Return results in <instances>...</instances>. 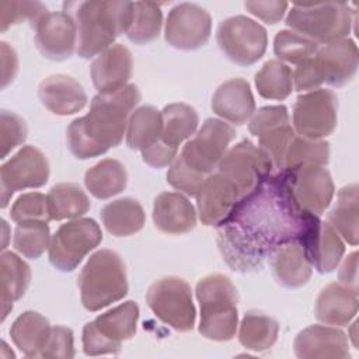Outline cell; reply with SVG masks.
<instances>
[{
	"instance_id": "6da1fadb",
	"label": "cell",
	"mask_w": 359,
	"mask_h": 359,
	"mask_svg": "<svg viewBox=\"0 0 359 359\" xmlns=\"http://www.w3.org/2000/svg\"><path fill=\"white\" fill-rule=\"evenodd\" d=\"M304 216L282 175L273 172L241 198L217 226L219 251L231 269L257 271L278 245L300 238Z\"/></svg>"
},
{
	"instance_id": "7a4b0ae2",
	"label": "cell",
	"mask_w": 359,
	"mask_h": 359,
	"mask_svg": "<svg viewBox=\"0 0 359 359\" xmlns=\"http://www.w3.org/2000/svg\"><path fill=\"white\" fill-rule=\"evenodd\" d=\"M140 101V91L128 84L112 94H97L90 112L74 119L67 128V146L80 160L101 156L121 144L126 135L128 121Z\"/></svg>"
},
{
	"instance_id": "3957f363",
	"label": "cell",
	"mask_w": 359,
	"mask_h": 359,
	"mask_svg": "<svg viewBox=\"0 0 359 359\" xmlns=\"http://www.w3.org/2000/svg\"><path fill=\"white\" fill-rule=\"evenodd\" d=\"M66 11L76 24V52L83 59L98 56L126 34L132 17L133 1H65Z\"/></svg>"
},
{
	"instance_id": "277c9868",
	"label": "cell",
	"mask_w": 359,
	"mask_h": 359,
	"mask_svg": "<svg viewBox=\"0 0 359 359\" xmlns=\"http://www.w3.org/2000/svg\"><path fill=\"white\" fill-rule=\"evenodd\" d=\"M195 294L201 307L198 330L202 337L217 342L233 339L238 325V294L231 280L222 273L208 275L196 283Z\"/></svg>"
},
{
	"instance_id": "5b68a950",
	"label": "cell",
	"mask_w": 359,
	"mask_h": 359,
	"mask_svg": "<svg viewBox=\"0 0 359 359\" xmlns=\"http://www.w3.org/2000/svg\"><path fill=\"white\" fill-rule=\"evenodd\" d=\"M81 304L88 311H98L122 300L128 294L126 268L112 250L95 251L77 276Z\"/></svg>"
},
{
	"instance_id": "8992f818",
	"label": "cell",
	"mask_w": 359,
	"mask_h": 359,
	"mask_svg": "<svg viewBox=\"0 0 359 359\" xmlns=\"http://www.w3.org/2000/svg\"><path fill=\"white\" fill-rule=\"evenodd\" d=\"M352 13L351 7L341 1L294 3L286 15L285 24L317 45H325L348 36L353 24Z\"/></svg>"
},
{
	"instance_id": "52a82bcc",
	"label": "cell",
	"mask_w": 359,
	"mask_h": 359,
	"mask_svg": "<svg viewBox=\"0 0 359 359\" xmlns=\"http://www.w3.org/2000/svg\"><path fill=\"white\" fill-rule=\"evenodd\" d=\"M139 306L133 300L123 302L116 307L100 314L83 328V351L87 356L116 355L122 341L136 334Z\"/></svg>"
},
{
	"instance_id": "ba28073f",
	"label": "cell",
	"mask_w": 359,
	"mask_h": 359,
	"mask_svg": "<svg viewBox=\"0 0 359 359\" xmlns=\"http://www.w3.org/2000/svg\"><path fill=\"white\" fill-rule=\"evenodd\" d=\"M150 310L175 331L188 332L195 325L196 310L191 286L178 276H164L153 282L146 293Z\"/></svg>"
},
{
	"instance_id": "9c48e42d",
	"label": "cell",
	"mask_w": 359,
	"mask_h": 359,
	"mask_svg": "<svg viewBox=\"0 0 359 359\" xmlns=\"http://www.w3.org/2000/svg\"><path fill=\"white\" fill-rule=\"evenodd\" d=\"M101 241L102 231L94 219H73L62 224L50 237L49 261L56 269L72 272Z\"/></svg>"
},
{
	"instance_id": "30bf717a",
	"label": "cell",
	"mask_w": 359,
	"mask_h": 359,
	"mask_svg": "<svg viewBox=\"0 0 359 359\" xmlns=\"http://www.w3.org/2000/svg\"><path fill=\"white\" fill-rule=\"evenodd\" d=\"M279 174L290 198L302 212L321 216L332 202L335 187L324 165L300 164Z\"/></svg>"
},
{
	"instance_id": "8fae6325",
	"label": "cell",
	"mask_w": 359,
	"mask_h": 359,
	"mask_svg": "<svg viewBox=\"0 0 359 359\" xmlns=\"http://www.w3.org/2000/svg\"><path fill=\"white\" fill-rule=\"evenodd\" d=\"M216 42L227 59L240 66H250L264 56L268 34L257 21L245 15H234L219 24Z\"/></svg>"
},
{
	"instance_id": "7c38bea8",
	"label": "cell",
	"mask_w": 359,
	"mask_h": 359,
	"mask_svg": "<svg viewBox=\"0 0 359 359\" xmlns=\"http://www.w3.org/2000/svg\"><path fill=\"white\" fill-rule=\"evenodd\" d=\"M234 137L236 130L231 125L222 119L208 118L196 135L185 143L178 157L185 165L208 177L217 168Z\"/></svg>"
},
{
	"instance_id": "4fadbf2b",
	"label": "cell",
	"mask_w": 359,
	"mask_h": 359,
	"mask_svg": "<svg viewBox=\"0 0 359 359\" xmlns=\"http://www.w3.org/2000/svg\"><path fill=\"white\" fill-rule=\"evenodd\" d=\"M217 171L231 181L240 198H244L273 174V165L258 144L244 139L226 151L217 165Z\"/></svg>"
},
{
	"instance_id": "5bb4252c",
	"label": "cell",
	"mask_w": 359,
	"mask_h": 359,
	"mask_svg": "<svg viewBox=\"0 0 359 359\" xmlns=\"http://www.w3.org/2000/svg\"><path fill=\"white\" fill-rule=\"evenodd\" d=\"M338 121V98L331 90L317 88L297 97L293 107V129L299 136L323 140Z\"/></svg>"
},
{
	"instance_id": "9a60e30c",
	"label": "cell",
	"mask_w": 359,
	"mask_h": 359,
	"mask_svg": "<svg viewBox=\"0 0 359 359\" xmlns=\"http://www.w3.org/2000/svg\"><path fill=\"white\" fill-rule=\"evenodd\" d=\"M49 161L35 146H24L0 168L1 209L15 191L43 187L49 180Z\"/></svg>"
},
{
	"instance_id": "2e32d148",
	"label": "cell",
	"mask_w": 359,
	"mask_h": 359,
	"mask_svg": "<svg viewBox=\"0 0 359 359\" xmlns=\"http://www.w3.org/2000/svg\"><path fill=\"white\" fill-rule=\"evenodd\" d=\"M210 32V14L198 4L180 3L167 15L164 38L172 48L195 50L209 41Z\"/></svg>"
},
{
	"instance_id": "e0dca14e",
	"label": "cell",
	"mask_w": 359,
	"mask_h": 359,
	"mask_svg": "<svg viewBox=\"0 0 359 359\" xmlns=\"http://www.w3.org/2000/svg\"><path fill=\"white\" fill-rule=\"evenodd\" d=\"M307 259L320 273H330L339 265L345 244L339 234L328 222H323L320 216L307 213L304 216V229L299 238Z\"/></svg>"
},
{
	"instance_id": "ac0fdd59",
	"label": "cell",
	"mask_w": 359,
	"mask_h": 359,
	"mask_svg": "<svg viewBox=\"0 0 359 359\" xmlns=\"http://www.w3.org/2000/svg\"><path fill=\"white\" fill-rule=\"evenodd\" d=\"M309 63L318 86L325 83L332 87H342L356 74L358 46L349 38L325 43L318 46Z\"/></svg>"
},
{
	"instance_id": "d6986e66",
	"label": "cell",
	"mask_w": 359,
	"mask_h": 359,
	"mask_svg": "<svg viewBox=\"0 0 359 359\" xmlns=\"http://www.w3.org/2000/svg\"><path fill=\"white\" fill-rule=\"evenodd\" d=\"M34 28L36 48L46 59L66 60L76 50V24L66 11H48Z\"/></svg>"
},
{
	"instance_id": "ffe728a7",
	"label": "cell",
	"mask_w": 359,
	"mask_h": 359,
	"mask_svg": "<svg viewBox=\"0 0 359 359\" xmlns=\"http://www.w3.org/2000/svg\"><path fill=\"white\" fill-rule=\"evenodd\" d=\"M196 206L205 226H219L241 199L237 188L219 171L206 177L196 194Z\"/></svg>"
},
{
	"instance_id": "44dd1931",
	"label": "cell",
	"mask_w": 359,
	"mask_h": 359,
	"mask_svg": "<svg viewBox=\"0 0 359 359\" xmlns=\"http://www.w3.org/2000/svg\"><path fill=\"white\" fill-rule=\"evenodd\" d=\"M294 355L300 359H346L349 341L344 331L328 325H310L294 338Z\"/></svg>"
},
{
	"instance_id": "7402d4cb",
	"label": "cell",
	"mask_w": 359,
	"mask_h": 359,
	"mask_svg": "<svg viewBox=\"0 0 359 359\" xmlns=\"http://www.w3.org/2000/svg\"><path fill=\"white\" fill-rule=\"evenodd\" d=\"M132 69L130 50L122 43H114L94 59L90 73L98 94H112L128 86Z\"/></svg>"
},
{
	"instance_id": "603a6c76",
	"label": "cell",
	"mask_w": 359,
	"mask_h": 359,
	"mask_svg": "<svg viewBox=\"0 0 359 359\" xmlns=\"http://www.w3.org/2000/svg\"><path fill=\"white\" fill-rule=\"evenodd\" d=\"M38 97L46 109L60 116L73 115L87 104L83 86L67 74H52L43 79L38 86Z\"/></svg>"
},
{
	"instance_id": "cb8c5ba5",
	"label": "cell",
	"mask_w": 359,
	"mask_h": 359,
	"mask_svg": "<svg viewBox=\"0 0 359 359\" xmlns=\"http://www.w3.org/2000/svg\"><path fill=\"white\" fill-rule=\"evenodd\" d=\"M212 111L236 125L245 123L255 112V101L251 87L241 77L222 83L212 97Z\"/></svg>"
},
{
	"instance_id": "d4e9b609",
	"label": "cell",
	"mask_w": 359,
	"mask_h": 359,
	"mask_svg": "<svg viewBox=\"0 0 359 359\" xmlns=\"http://www.w3.org/2000/svg\"><path fill=\"white\" fill-rule=\"evenodd\" d=\"M154 226L165 234H184L195 229L196 210L180 192H161L153 203Z\"/></svg>"
},
{
	"instance_id": "484cf974",
	"label": "cell",
	"mask_w": 359,
	"mask_h": 359,
	"mask_svg": "<svg viewBox=\"0 0 359 359\" xmlns=\"http://www.w3.org/2000/svg\"><path fill=\"white\" fill-rule=\"evenodd\" d=\"M268 258L273 276L282 286L294 289L309 282L313 266L299 240L278 245Z\"/></svg>"
},
{
	"instance_id": "4316f807",
	"label": "cell",
	"mask_w": 359,
	"mask_h": 359,
	"mask_svg": "<svg viewBox=\"0 0 359 359\" xmlns=\"http://www.w3.org/2000/svg\"><path fill=\"white\" fill-rule=\"evenodd\" d=\"M358 292L341 283H328L316 300V317L327 325H348L358 313Z\"/></svg>"
},
{
	"instance_id": "83f0119b",
	"label": "cell",
	"mask_w": 359,
	"mask_h": 359,
	"mask_svg": "<svg viewBox=\"0 0 359 359\" xmlns=\"http://www.w3.org/2000/svg\"><path fill=\"white\" fill-rule=\"evenodd\" d=\"M31 282V268L14 252H3L0 257V303L1 321L13 310V303L24 296Z\"/></svg>"
},
{
	"instance_id": "f1b7e54d",
	"label": "cell",
	"mask_w": 359,
	"mask_h": 359,
	"mask_svg": "<svg viewBox=\"0 0 359 359\" xmlns=\"http://www.w3.org/2000/svg\"><path fill=\"white\" fill-rule=\"evenodd\" d=\"M52 327L42 314L28 310L20 314L10 328L14 345L28 358H39L50 335Z\"/></svg>"
},
{
	"instance_id": "f546056e",
	"label": "cell",
	"mask_w": 359,
	"mask_h": 359,
	"mask_svg": "<svg viewBox=\"0 0 359 359\" xmlns=\"http://www.w3.org/2000/svg\"><path fill=\"white\" fill-rule=\"evenodd\" d=\"M101 220L108 233L115 237H128L140 231L146 222L142 205L133 198H121L101 209Z\"/></svg>"
},
{
	"instance_id": "4dcf8cb0",
	"label": "cell",
	"mask_w": 359,
	"mask_h": 359,
	"mask_svg": "<svg viewBox=\"0 0 359 359\" xmlns=\"http://www.w3.org/2000/svg\"><path fill=\"white\" fill-rule=\"evenodd\" d=\"M358 184H349L339 189L337 202L327 216L332 229L351 245L359 241V196Z\"/></svg>"
},
{
	"instance_id": "1f68e13d",
	"label": "cell",
	"mask_w": 359,
	"mask_h": 359,
	"mask_svg": "<svg viewBox=\"0 0 359 359\" xmlns=\"http://www.w3.org/2000/svg\"><path fill=\"white\" fill-rule=\"evenodd\" d=\"M84 184L93 196L108 199L126 188L128 172L121 161L104 158L86 171Z\"/></svg>"
},
{
	"instance_id": "d6a6232c",
	"label": "cell",
	"mask_w": 359,
	"mask_h": 359,
	"mask_svg": "<svg viewBox=\"0 0 359 359\" xmlns=\"http://www.w3.org/2000/svg\"><path fill=\"white\" fill-rule=\"evenodd\" d=\"M163 116L161 111L151 105L135 109L128 121L126 144L132 150L143 151L161 137Z\"/></svg>"
},
{
	"instance_id": "836d02e7",
	"label": "cell",
	"mask_w": 359,
	"mask_h": 359,
	"mask_svg": "<svg viewBox=\"0 0 359 359\" xmlns=\"http://www.w3.org/2000/svg\"><path fill=\"white\" fill-rule=\"evenodd\" d=\"M278 334L279 324L275 318L258 310H250L240 323L238 341L245 349L262 352L276 342Z\"/></svg>"
},
{
	"instance_id": "e575fe53",
	"label": "cell",
	"mask_w": 359,
	"mask_h": 359,
	"mask_svg": "<svg viewBox=\"0 0 359 359\" xmlns=\"http://www.w3.org/2000/svg\"><path fill=\"white\" fill-rule=\"evenodd\" d=\"M50 220L79 219L88 212L91 203L87 194L72 182L56 184L46 195Z\"/></svg>"
},
{
	"instance_id": "d590c367",
	"label": "cell",
	"mask_w": 359,
	"mask_h": 359,
	"mask_svg": "<svg viewBox=\"0 0 359 359\" xmlns=\"http://www.w3.org/2000/svg\"><path fill=\"white\" fill-rule=\"evenodd\" d=\"M163 116V130L161 140L171 147L178 149V146L189 139L199 123V116L196 111L184 102H174L165 105L161 111Z\"/></svg>"
},
{
	"instance_id": "8d00e7d4",
	"label": "cell",
	"mask_w": 359,
	"mask_h": 359,
	"mask_svg": "<svg viewBox=\"0 0 359 359\" xmlns=\"http://www.w3.org/2000/svg\"><path fill=\"white\" fill-rule=\"evenodd\" d=\"M255 87L262 98L282 101L293 90V72L278 59L268 60L255 73Z\"/></svg>"
},
{
	"instance_id": "74e56055",
	"label": "cell",
	"mask_w": 359,
	"mask_h": 359,
	"mask_svg": "<svg viewBox=\"0 0 359 359\" xmlns=\"http://www.w3.org/2000/svg\"><path fill=\"white\" fill-rule=\"evenodd\" d=\"M163 13L157 3L135 1L132 22L126 31V36L133 43H147L154 41L161 31Z\"/></svg>"
},
{
	"instance_id": "f35d334b",
	"label": "cell",
	"mask_w": 359,
	"mask_h": 359,
	"mask_svg": "<svg viewBox=\"0 0 359 359\" xmlns=\"http://www.w3.org/2000/svg\"><path fill=\"white\" fill-rule=\"evenodd\" d=\"M328 161H330V143L328 142L307 139V137L299 136L296 133L286 149L280 171L293 168L300 164L327 165Z\"/></svg>"
},
{
	"instance_id": "ab89813d",
	"label": "cell",
	"mask_w": 359,
	"mask_h": 359,
	"mask_svg": "<svg viewBox=\"0 0 359 359\" xmlns=\"http://www.w3.org/2000/svg\"><path fill=\"white\" fill-rule=\"evenodd\" d=\"M50 244L48 222L31 220L17 223L13 245L17 252L29 259L39 258Z\"/></svg>"
},
{
	"instance_id": "60d3db41",
	"label": "cell",
	"mask_w": 359,
	"mask_h": 359,
	"mask_svg": "<svg viewBox=\"0 0 359 359\" xmlns=\"http://www.w3.org/2000/svg\"><path fill=\"white\" fill-rule=\"evenodd\" d=\"M317 49L318 45L314 41L292 29L279 31L273 39V52L278 59L296 66L314 56Z\"/></svg>"
},
{
	"instance_id": "b9f144b4",
	"label": "cell",
	"mask_w": 359,
	"mask_h": 359,
	"mask_svg": "<svg viewBox=\"0 0 359 359\" xmlns=\"http://www.w3.org/2000/svg\"><path fill=\"white\" fill-rule=\"evenodd\" d=\"M46 7L39 1H0V31L4 32L8 27L29 21L34 27L36 21L46 14Z\"/></svg>"
},
{
	"instance_id": "7bdbcfd3",
	"label": "cell",
	"mask_w": 359,
	"mask_h": 359,
	"mask_svg": "<svg viewBox=\"0 0 359 359\" xmlns=\"http://www.w3.org/2000/svg\"><path fill=\"white\" fill-rule=\"evenodd\" d=\"M10 217L15 223L31 222V220L49 222L50 216H49L46 196L39 192L22 194L13 203L10 210Z\"/></svg>"
},
{
	"instance_id": "ee69618b",
	"label": "cell",
	"mask_w": 359,
	"mask_h": 359,
	"mask_svg": "<svg viewBox=\"0 0 359 359\" xmlns=\"http://www.w3.org/2000/svg\"><path fill=\"white\" fill-rule=\"evenodd\" d=\"M27 139V125L24 119L15 112L3 109L0 114V146L1 158L24 143Z\"/></svg>"
},
{
	"instance_id": "f6af8a7d",
	"label": "cell",
	"mask_w": 359,
	"mask_h": 359,
	"mask_svg": "<svg viewBox=\"0 0 359 359\" xmlns=\"http://www.w3.org/2000/svg\"><path fill=\"white\" fill-rule=\"evenodd\" d=\"M290 118L287 108L285 105H271L262 107L252 114L248 122V130L252 136L259 137L269 130L289 125Z\"/></svg>"
},
{
	"instance_id": "bcb514c9",
	"label": "cell",
	"mask_w": 359,
	"mask_h": 359,
	"mask_svg": "<svg viewBox=\"0 0 359 359\" xmlns=\"http://www.w3.org/2000/svg\"><path fill=\"white\" fill-rule=\"evenodd\" d=\"M205 180L206 175H202L185 165L180 157H175L167 171V182L174 189L181 191L188 196H196Z\"/></svg>"
},
{
	"instance_id": "7dc6e473",
	"label": "cell",
	"mask_w": 359,
	"mask_h": 359,
	"mask_svg": "<svg viewBox=\"0 0 359 359\" xmlns=\"http://www.w3.org/2000/svg\"><path fill=\"white\" fill-rule=\"evenodd\" d=\"M73 345V331L65 325L52 327L49 339L41 353V358H56V359H70L74 358Z\"/></svg>"
},
{
	"instance_id": "c3c4849f",
	"label": "cell",
	"mask_w": 359,
	"mask_h": 359,
	"mask_svg": "<svg viewBox=\"0 0 359 359\" xmlns=\"http://www.w3.org/2000/svg\"><path fill=\"white\" fill-rule=\"evenodd\" d=\"M244 7L266 24H278L283 18L289 4L286 1H245Z\"/></svg>"
},
{
	"instance_id": "681fc988",
	"label": "cell",
	"mask_w": 359,
	"mask_h": 359,
	"mask_svg": "<svg viewBox=\"0 0 359 359\" xmlns=\"http://www.w3.org/2000/svg\"><path fill=\"white\" fill-rule=\"evenodd\" d=\"M142 158L146 164L154 167V168H163L167 165H171V163L175 160L178 149L168 146L161 139H158L154 144L147 147L146 150L140 151Z\"/></svg>"
},
{
	"instance_id": "f907efd6",
	"label": "cell",
	"mask_w": 359,
	"mask_h": 359,
	"mask_svg": "<svg viewBox=\"0 0 359 359\" xmlns=\"http://www.w3.org/2000/svg\"><path fill=\"white\" fill-rule=\"evenodd\" d=\"M1 49V87L4 88L8 83H11L18 72V57L15 50L7 43H0Z\"/></svg>"
},
{
	"instance_id": "816d5d0a",
	"label": "cell",
	"mask_w": 359,
	"mask_h": 359,
	"mask_svg": "<svg viewBox=\"0 0 359 359\" xmlns=\"http://www.w3.org/2000/svg\"><path fill=\"white\" fill-rule=\"evenodd\" d=\"M339 283L345 287L358 292V252H351L342 262L338 272Z\"/></svg>"
}]
</instances>
